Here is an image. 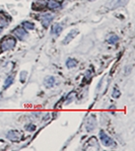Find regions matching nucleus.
Returning a JSON list of instances; mask_svg holds the SVG:
<instances>
[{
  "label": "nucleus",
  "mask_w": 135,
  "mask_h": 151,
  "mask_svg": "<svg viewBox=\"0 0 135 151\" xmlns=\"http://www.w3.org/2000/svg\"><path fill=\"white\" fill-rule=\"evenodd\" d=\"M129 1V0H112L109 4V8L111 9H115L118 7H121V6L126 5V3Z\"/></svg>",
  "instance_id": "39448f33"
},
{
  "label": "nucleus",
  "mask_w": 135,
  "mask_h": 151,
  "mask_svg": "<svg viewBox=\"0 0 135 151\" xmlns=\"http://www.w3.org/2000/svg\"><path fill=\"white\" fill-rule=\"evenodd\" d=\"M53 19V15L51 13H44L43 15L41 16V22L43 24V27H47L49 24H51Z\"/></svg>",
  "instance_id": "423d86ee"
},
{
  "label": "nucleus",
  "mask_w": 135,
  "mask_h": 151,
  "mask_svg": "<svg viewBox=\"0 0 135 151\" xmlns=\"http://www.w3.org/2000/svg\"><path fill=\"white\" fill-rule=\"evenodd\" d=\"M15 46V40L13 38H7L1 43V51L6 52L8 50L13 49Z\"/></svg>",
  "instance_id": "f03ea898"
},
{
  "label": "nucleus",
  "mask_w": 135,
  "mask_h": 151,
  "mask_svg": "<svg viewBox=\"0 0 135 151\" xmlns=\"http://www.w3.org/2000/svg\"><path fill=\"white\" fill-rule=\"evenodd\" d=\"M7 24H8V22H7V19L5 18V16L0 14V27H6Z\"/></svg>",
  "instance_id": "2eb2a0df"
},
{
  "label": "nucleus",
  "mask_w": 135,
  "mask_h": 151,
  "mask_svg": "<svg viewBox=\"0 0 135 151\" xmlns=\"http://www.w3.org/2000/svg\"><path fill=\"white\" fill-rule=\"evenodd\" d=\"M25 129H27V131H34V130L36 129V127L35 126H27L25 127Z\"/></svg>",
  "instance_id": "aec40b11"
},
{
  "label": "nucleus",
  "mask_w": 135,
  "mask_h": 151,
  "mask_svg": "<svg viewBox=\"0 0 135 151\" xmlns=\"http://www.w3.org/2000/svg\"><path fill=\"white\" fill-rule=\"evenodd\" d=\"M74 96H75V92H72V93H71V96H70V94H69L68 99H67V101H66V104H69V101H71V99H73Z\"/></svg>",
  "instance_id": "6ab92c4d"
},
{
  "label": "nucleus",
  "mask_w": 135,
  "mask_h": 151,
  "mask_svg": "<svg viewBox=\"0 0 135 151\" xmlns=\"http://www.w3.org/2000/svg\"><path fill=\"white\" fill-rule=\"evenodd\" d=\"M27 71H22V73H20V81L22 82H25V78H27Z\"/></svg>",
  "instance_id": "a211bd4d"
},
{
  "label": "nucleus",
  "mask_w": 135,
  "mask_h": 151,
  "mask_svg": "<svg viewBox=\"0 0 135 151\" xmlns=\"http://www.w3.org/2000/svg\"><path fill=\"white\" fill-rule=\"evenodd\" d=\"M112 96L115 97V99H118L120 96V90L117 89V88H114L113 89V93H112Z\"/></svg>",
  "instance_id": "f3484780"
},
{
  "label": "nucleus",
  "mask_w": 135,
  "mask_h": 151,
  "mask_svg": "<svg viewBox=\"0 0 135 151\" xmlns=\"http://www.w3.org/2000/svg\"><path fill=\"white\" fill-rule=\"evenodd\" d=\"M13 35H14L17 39H19L20 41H25L27 37V32L25 31L24 27H16L14 31H13Z\"/></svg>",
  "instance_id": "20e7f679"
},
{
  "label": "nucleus",
  "mask_w": 135,
  "mask_h": 151,
  "mask_svg": "<svg viewBox=\"0 0 135 151\" xmlns=\"http://www.w3.org/2000/svg\"><path fill=\"white\" fill-rule=\"evenodd\" d=\"M1 32H2V29H0V34H1Z\"/></svg>",
  "instance_id": "412c9836"
},
{
  "label": "nucleus",
  "mask_w": 135,
  "mask_h": 151,
  "mask_svg": "<svg viewBox=\"0 0 135 151\" xmlns=\"http://www.w3.org/2000/svg\"><path fill=\"white\" fill-rule=\"evenodd\" d=\"M44 82H45L46 87H52L53 85L55 84V78L53 77V76H48Z\"/></svg>",
  "instance_id": "9b49d317"
},
{
  "label": "nucleus",
  "mask_w": 135,
  "mask_h": 151,
  "mask_svg": "<svg viewBox=\"0 0 135 151\" xmlns=\"http://www.w3.org/2000/svg\"><path fill=\"white\" fill-rule=\"evenodd\" d=\"M67 68H74V67L77 66V61L75 59H68L66 62Z\"/></svg>",
  "instance_id": "ddd939ff"
},
{
  "label": "nucleus",
  "mask_w": 135,
  "mask_h": 151,
  "mask_svg": "<svg viewBox=\"0 0 135 151\" xmlns=\"http://www.w3.org/2000/svg\"><path fill=\"white\" fill-rule=\"evenodd\" d=\"M100 138H101V142H102V144H103L104 146L109 147V146H113L114 145V140L111 138V137H109L108 135H107L104 131L100 132Z\"/></svg>",
  "instance_id": "7ed1b4c3"
},
{
  "label": "nucleus",
  "mask_w": 135,
  "mask_h": 151,
  "mask_svg": "<svg viewBox=\"0 0 135 151\" xmlns=\"http://www.w3.org/2000/svg\"><path fill=\"white\" fill-rule=\"evenodd\" d=\"M97 128V118L94 114H90L87 117V122H85V129L87 132H92Z\"/></svg>",
  "instance_id": "f257e3e1"
},
{
  "label": "nucleus",
  "mask_w": 135,
  "mask_h": 151,
  "mask_svg": "<svg viewBox=\"0 0 135 151\" xmlns=\"http://www.w3.org/2000/svg\"><path fill=\"white\" fill-rule=\"evenodd\" d=\"M77 34H78L77 29H72V31H70V32H68V34H67V36L65 37V39L63 40V42H62V43H63L64 45H67V44L70 43V42L73 40L74 38H75L76 35H77Z\"/></svg>",
  "instance_id": "0eeeda50"
},
{
  "label": "nucleus",
  "mask_w": 135,
  "mask_h": 151,
  "mask_svg": "<svg viewBox=\"0 0 135 151\" xmlns=\"http://www.w3.org/2000/svg\"><path fill=\"white\" fill-rule=\"evenodd\" d=\"M118 40H119V38H118L116 35H111L108 39V43L109 44H116L118 42Z\"/></svg>",
  "instance_id": "dca6fc26"
},
{
  "label": "nucleus",
  "mask_w": 135,
  "mask_h": 151,
  "mask_svg": "<svg viewBox=\"0 0 135 151\" xmlns=\"http://www.w3.org/2000/svg\"><path fill=\"white\" fill-rule=\"evenodd\" d=\"M13 81H14V76L9 75L8 77L5 79V81H4V85H3V87H4V88H7V87H9V86H10V85L13 83Z\"/></svg>",
  "instance_id": "f8f14e48"
},
{
  "label": "nucleus",
  "mask_w": 135,
  "mask_h": 151,
  "mask_svg": "<svg viewBox=\"0 0 135 151\" xmlns=\"http://www.w3.org/2000/svg\"><path fill=\"white\" fill-rule=\"evenodd\" d=\"M22 27H24L25 29H30V31H32V29H35V24L30 22H25L24 24H22Z\"/></svg>",
  "instance_id": "4468645a"
},
{
  "label": "nucleus",
  "mask_w": 135,
  "mask_h": 151,
  "mask_svg": "<svg viewBox=\"0 0 135 151\" xmlns=\"http://www.w3.org/2000/svg\"><path fill=\"white\" fill-rule=\"evenodd\" d=\"M7 138L11 141H14V142H18L22 138V134L17 131H9L7 134Z\"/></svg>",
  "instance_id": "6e6552de"
},
{
  "label": "nucleus",
  "mask_w": 135,
  "mask_h": 151,
  "mask_svg": "<svg viewBox=\"0 0 135 151\" xmlns=\"http://www.w3.org/2000/svg\"><path fill=\"white\" fill-rule=\"evenodd\" d=\"M63 31V27L60 24H55L52 27V31H51V34L54 35V36H59L61 34V32Z\"/></svg>",
  "instance_id": "1a4fd4ad"
},
{
  "label": "nucleus",
  "mask_w": 135,
  "mask_h": 151,
  "mask_svg": "<svg viewBox=\"0 0 135 151\" xmlns=\"http://www.w3.org/2000/svg\"><path fill=\"white\" fill-rule=\"evenodd\" d=\"M47 6H48V8H50V9H58L60 7V3L56 1V0H49Z\"/></svg>",
  "instance_id": "9d476101"
}]
</instances>
